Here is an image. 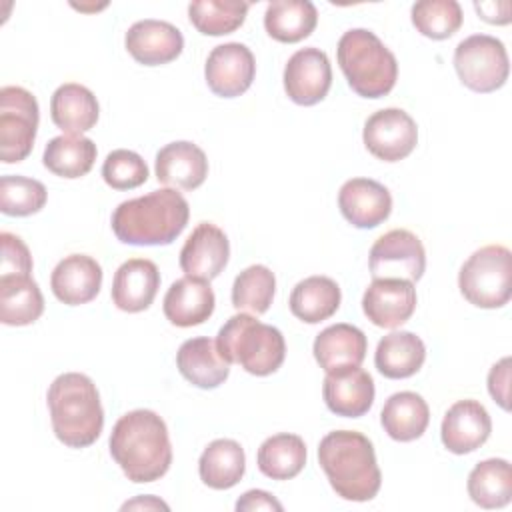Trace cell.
Segmentation results:
<instances>
[{
    "label": "cell",
    "mask_w": 512,
    "mask_h": 512,
    "mask_svg": "<svg viewBox=\"0 0 512 512\" xmlns=\"http://www.w3.org/2000/svg\"><path fill=\"white\" fill-rule=\"evenodd\" d=\"M128 54L144 66H160L176 60L182 54V32L164 20H138L124 38Z\"/></svg>",
    "instance_id": "16"
},
{
    "label": "cell",
    "mask_w": 512,
    "mask_h": 512,
    "mask_svg": "<svg viewBox=\"0 0 512 512\" xmlns=\"http://www.w3.org/2000/svg\"><path fill=\"white\" fill-rule=\"evenodd\" d=\"M238 512H252V510H282V504L266 490H248L236 502Z\"/></svg>",
    "instance_id": "43"
},
{
    "label": "cell",
    "mask_w": 512,
    "mask_h": 512,
    "mask_svg": "<svg viewBox=\"0 0 512 512\" xmlns=\"http://www.w3.org/2000/svg\"><path fill=\"white\" fill-rule=\"evenodd\" d=\"M414 28L432 40H446L462 26V8L456 0H422L412 6Z\"/></svg>",
    "instance_id": "38"
},
{
    "label": "cell",
    "mask_w": 512,
    "mask_h": 512,
    "mask_svg": "<svg viewBox=\"0 0 512 512\" xmlns=\"http://www.w3.org/2000/svg\"><path fill=\"white\" fill-rule=\"evenodd\" d=\"M332 86V68L326 52L320 48H302L294 52L284 68V90L300 106H314L326 98Z\"/></svg>",
    "instance_id": "13"
},
{
    "label": "cell",
    "mask_w": 512,
    "mask_h": 512,
    "mask_svg": "<svg viewBox=\"0 0 512 512\" xmlns=\"http://www.w3.org/2000/svg\"><path fill=\"white\" fill-rule=\"evenodd\" d=\"M98 100L82 84L68 82L56 88L50 100L52 122L64 134H82L98 122Z\"/></svg>",
    "instance_id": "26"
},
{
    "label": "cell",
    "mask_w": 512,
    "mask_h": 512,
    "mask_svg": "<svg viewBox=\"0 0 512 512\" xmlns=\"http://www.w3.org/2000/svg\"><path fill=\"white\" fill-rule=\"evenodd\" d=\"M366 318L378 328H398L416 310L414 282L402 278H374L362 296Z\"/></svg>",
    "instance_id": "14"
},
{
    "label": "cell",
    "mask_w": 512,
    "mask_h": 512,
    "mask_svg": "<svg viewBox=\"0 0 512 512\" xmlns=\"http://www.w3.org/2000/svg\"><path fill=\"white\" fill-rule=\"evenodd\" d=\"M492 432L486 408L476 400H458L444 414L440 436L452 454H468L480 448Z\"/></svg>",
    "instance_id": "19"
},
{
    "label": "cell",
    "mask_w": 512,
    "mask_h": 512,
    "mask_svg": "<svg viewBox=\"0 0 512 512\" xmlns=\"http://www.w3.org/2000/svg\"><path fill=\"white\" fill-rule=\"evenodd\" d=\"M380 422L384 432L398 442H412L420 438L430 422V410L426 400L410 390L392 394L382 412Z\"/></svg>",
    "instance_id": "27"
},
{
    "label": "cell",
    "mask_w": 512,
    "mask_h": 512,
    "mask_svg": "<svg viewBox=\"0 0 512 512\" xmlns=\"http://www.w3.org/2000/svg\"><path fill=\"white\" fill-rule=\"evenodd\" d=\"M188 216L186 198L174 188H162L120 202L112 214V230L124 244L166 246L182 234Z\"/></svg>",
    "instance_id": "2"
},
{
    "label": "cell",
    "mask_w": 512,
    "mask_h": 512,
    "mask_svg": "<svg viewBox=\"0 0 512 512\" xmlns=\"http://www.w3.org/2000/svg\"><path fill=\"white\" fill-rule=\"evenodd\" d=\"M458 288L478 308H502L512 294V254L506 246L488 244L460 268Z\"/></svg>",
    "instance_id": "7"
},
{
    "label": "cell",
    "mask_w": 512,
    "mask_h": 512,
    "mask_svg": "<svg viewBox=\"0 0 512 512\" xmlns=\"http://www.w3.org/2000/svg\"><path fill=\"white\" fill-rule=\"evenodd\" d=\"M110 454L128 480L136 484L162 478L172 464L166 422L152 410H132L114 424Z\"/></svg>",
    "instance_id": "1"
},
{
    "label": "cell",
    "mask_w": 512,
    "mask_h": 512,
    "mask_svg": "<svg viewBox=\"0 0 512 512\" xmlns=\"http://www.w3.org/2000/svg\"><path fill=\"white\" fill-rule=\"evenodd\" d=\"M216 346L232 364H240L248 374L268 376L276 372L286 356V342L278 328L238 312L218 330Z\"/></svg>",
    "instance_id": "6"
},
{
    "label": "cell",
    "mask_w": 512,
    "mask_h": 512,
    "mask_svg": "<svg viewBox=\"0 0 512 512\" xmlns=\"http://www.w3.org/2000/svg\"><path fill=\"white\" fill-rule=\"evenodd\" d=\"M180 374L198 388H216L230 374V362L220 354L216 340L200 336L182 342L176 352Z\"/></svg>",
    "instance_id": "24"
},
{
    "label": "cell",
    "mask_w": 512,
    "mask_h": 512,
    "mask_svg": "<svg viewBox=\"0 0 512 512\" xmlns=\"http://www.w3.org/2000/svg\"><path fill=\"white\" fill-rule=\"evenodd\" d=\"M340 70L348 86L362 98L386 96L398 78L396 56L384 42L366 28H352L342 34L336 48Z\"/></svg>",
    "instance_id": "5"
},
{
    "label": "cell",
    "mask_w": 512,
    "mask_h": 512,
    "mask_svg": "<svg viewBox=\"0 0 512 512\" xmlns=\"http://www.w3.org/2000/svg\"><path fill=\"white\" fill-rule=\"evenodd\" d=\"M130 508H162V510H168V504H164L162 500H156L154 496H140V498H136V500H130V502H126L124 506H122V510H130Z\"/></svg>",
    "instance_id": "45"
},
{
    "label": "cell",
    "mask_w": 512,
    "mask_h": 512,
    "mask_svg": "<svg viewBox=\"0 0 512 512\" xmlns=\"http://www.w3.org/2000/svg\"><path fill=\"white\" fill-rule=\"evenodd\" d=\"M318 22L316 6L308 0H274L264 12V28L278 42L294 44L308 38Z\"/></svg>",
    "instance_id": "30"
},
{
    "label": "cell",
    "mask_w": 512,
    "mask_h": 512,
    "mask_svg": "<svg viewBox=\"0 0 512 512\" xmlns=\"http://www.w3.org/2000/svg\"><path fill=\"white\" fill-rule=\"evenodd\" d=\"M312 350L320 368L332 372L346 366H360L366 358L368 340L360 328L340 322L324 328L316 336Z\"/></svg>",
    "instance_id": "25"
},
{
    "label": "cell",
    "mask_w": 512,
    "mask_h": 512,
    "mask_svg": "<svg viewBox=\"0 0 512 512\" xmlns=\"http://www.w3.org/2000/svg\"><path fill=\"white\" fill-rule=\"evenodd\" d=\"M426 360V346L424 342L406 330L390 332L384 336L374 354V364L378 372L386 378L400 380L414 376Z\"/></svg>",
    "instance_id": "28"
},
{
    "label": "cell",
    "mask_w": 512,
    "mask_h": 512,
    "mask_svg": "<svg viewBox=\"0 0 512 512\" xmlns=\"http://www.w3.org/2000/svg\"><path fill=\"white\" fill-rule=\"evenodd\" d=\"M216 306L210 282L184 276L168 288L164 296V316L170 324L190 328L206 322Z\"/></svg>",
    "instance_id": "23"
},
{
    "label": "cell",
    "mask_w": 512,
    "mask_h": 512,
    "mask_svg": "<svg viewBox=\"0 0 512 512\" xmlns=\"http://www.w3.org/2000/svg\"><path fill=\"white\" fill-rule=\"evenodd\" d=\"M342 216L356 228H376L392 212V196L372 178L346 180L338 192Z\"/></svg>",
    "instance_id": "18"
},
{
    "label": "cell",
    "mask_w": 512,
    "mask_h": 512,
    "mask_svg": "<svg viewBox=\"0 0 512 512\" xmlns=\"http://www.w3.org/2000/svg\"><path fill=\"white\" fill-rule=\"evenodd\" d=\"M230 244L226 234L212 222H200L180 250V268L186 276L214 280L228 264Z\"/></svg>",
    "instance_id": "15"
},
{
    "label": "cell",
    "mask_w": 512,
    "mask_h": 512,
    "mask_svg": "<svg viewBox=\"0 0 512 512\" xmlns=\"http://www.w3.org/2000/svg\"><path fill=\"white\" fill-rule=\"evenodd\" d=\"M454 68L460 82L480 94L502 88L510 72L504 44L488 34L464 38L454 50Z\"/></svg>",
    "instance_id": "8"
},
{
    "label": "cell",
    "mask_w": 512,
    "mask_h": 512,
    "mask_svg": "<svg viewBox=\"0 0 512 512\" xmlns=\"http://www.w3.org/2000/svg\"><path fill=\"white\" fill-rule=\"evenodd\" d=\"M468 496L480 508H502L512 498V468L504 458L478 462L468 474Z\"/></svg>",
    "instance_id": "34"
},
{
    "label": "cell",
    "mask_w": 512,
    "mask_h": 512,
    "mask_svg": "<svg viewBox=\"0 0 512 512\" xmlns=\"http://www.w3.org/2000/svg\"><path fill=\"white\" fill-rule=\"evenodd\" d=\"M102 178L114 190H132L148 180V166L140 154L118 148L106 156Z\"/></svg>",
    "instance_id": "40"
},
{
    "label": "cell",
    "mask_w": 512,
    "mask_h": 512,
    "mask_svg": "<svg viewBox=\"0 0 512 512\" xmlns=\"http://www.w3.org/2000/svg\"><path fill=\"white\" fill-rule=\"evenodd\" d=\"M48 192L42 182L26 176L0 178V210L6 216H30L44 208Z\"/></svg>",
    "instance_id": "39"
},
{
    "label": "cell",
    "mask_w": 512,
    "mask_h": 512,
    "mask_svg": "<svg viewBox=\"0 0 512 512\" xmlns=\"http://www.w3.org/2000/svg\"><path fill=\"white\" fill-rule=\"evenodd\" d=\"M256 462L264 476L272 480H290L298 476L306 464V444L296 434H274L260 444Z\"/></svg>",
    "instance_id": "35"
},
{
    "label": "cell",
    "mask_w": 512,
    "mask_h": 512,
    "mask_svg": "<svg viewBox=\"0 0 512 512\" xmlns=\"http://www.w3.org/2000/svg\"><path fill=\"white\" fill-rule=\"evenodd\" d=\"M318 462L332 490L352 502L372 500L382 484L372 442L354 430H334L320 440Z\"/></svg>",
    "instance_id": "3"
},
{
    "label": "cell",
    "mask_w": 512,
    "mask_h": 512,
    "mask_svg": "<svg viewBox=\"0 0 512 512\" xmlns=\"http://www.w3.org/2000/svg\"><path fill=\"white\" fill-rule=\"evenodd\" d=\"M96 154V144L90 138L82 134H62L46 144L42 162L60 178H80L92 170Z\"/></svg>",
    "instance_id": "33"
},
{
    "label": "cell",
    "mask_w": 512,
    "mask_h": 512,
    "mask_svg": "<svg viewBox=\"0 0 512 512\" xmlns=\"http://www.w3.org/2000/svg\"><path fill=\"white\" fill-rule=\"evenodd\" d=\"M248 4L236 0H198L188 6V18L200 34L224 36L246 20Z\"/></svg>",
    "instance_id": "36"
},
{
    "label": "cell",
    "mask_w": 512,
    "mask_h": 512,
    "mask_svg": "<svg viewBox=\"0 0 512 512\" xmlns=\"http://www.w3.org/2000/svg\"><path fill=\"white\" fill-rule=\"evenodd\" d=\"M54 296L68 306H80L94 300L102 286L100 264L86 254L62 258L50 276Z\"/></svg>",
    "instance_id": "20"
},
{
    "label": "cell",
    "mask_w": 512,
    "mask_h": 512,
    "mask_svg": "<svg viewBox=\"0 0 512 512\" xmlns=\"http://www.w3.org/2000/svg\"><path fill=\"white\" fill-rule=\"evenodd\" d=\"M0 244H2V264H0L2 276H14V274L30 276L32 256L28 246L22 242V238L10 232H2Z\"/></svg>",
    "instance_id": "41"
},
{
    "label": "cell",
    "mask_w": 512,
    "mask_h": 512,
    "mask_svg": "<svg viewBox=\"0 0 512 512\" xmlns=\"http://www.w3.org/2000/svg\"><path fill=\"white\" fill-rule=\"evenodd\" d=\"M488 392L504 410H510V358H502L488 372Z\"/></svg>",
    "instance_id": "42"
},
{
    "label": "cell",
    "mask_w": 512,
    "mask_h": 512,
    "mask_svg": "<svg viewBox=\"0 0 512 512\" xmlns=\"http://www.w3.org/2000/svg\"><path fill=\"white\" fill-rule=\"evenodd\" d=\"M340 286L328 276H310L300 280L290 294V312L306 322L328 320L340 308Z\"/></svg>",
    "instance_id": "31"
},
{
    "label": "cell",
    "mask_w": 512,
    "mask_h": 512,
    "mask_svg": "<svg viewBox=\"0 0 512 512\" xmlns=\"http://www.w3.org/2000/svg\"><path fill=\"white\" fill-rule=\"evenodd\" d=\"M508 4H510V2H476L474 8L478 10L480 18L486 20V22H490V24H508L510 20L498 14V10L506 8Z\"/></svg>",
    "instance_id": "44"
},
{
    "label": "cell",
    "mask_w": 512,
    "mask_h": 512,
    "mask_svg": "<svg viewBox=\"0 0 512 512\" xmlns=\"http://www.w3.org/2000/svg\"><path fill=\"white\" fill-rule=\"evenodd\" d=\"M38 102L20 86L0 90V158L4 164L22 162L34 146L38 130Z\"/></svg>",
    "instance_id": "9"
},
{
    "label": "cell",
    "mask_w": 512,
    "mask_h": 512,
    "mask_svg": "<svg viewBox=\"0 0 512 512\" xmlns=\"http://www.w3.org/2000/svg\"><path fill=\"white\" fill-rule=\"evenodd\" d=\"M276 278L274 272L262 264L242 270L232 284V306L238 312L264 314L274 298Z\"/></svg>",
    "instance_id": "37"
},
{
    "label": "cell",
    "mask_w": 512,
    "mask_h": 512,
    "mask_svg": "<svg viewBox=\"0 0 512 512\" xmlns=\"http://www.w3.org/2000/svg\"><path fill=\"white\" fill-rule=\"evenodd\" d=\"M330 412L344 418L364 416L374 402V380L360 366H346L326 372L322 386Z\"/></svg>",
    "instance_id": "17"
},
{
    "label": "cell",
    "mask_w": 512,
    "mask_h": 512,
    "mask_svg": "<svg viewBox=\"0 0 512 512\" xmlns=\"http://www.w3.org/2000/svg\"><path fill=\"white\" fill-rule=\"evenodd\" d=\"M48 410L56 438L68 448L94 444L104 428L96 384L80 372L60 374L48 388Z\"/></svg>",
    "instance_id": "4"
},
{
    "label": "cell",
    "mask_w": 512,
    "mask_h": 512,
    "mask_svg": "<svg viewBox=\"0 0 512 512\" xmlns=\"http://www.w3.org/2000/svg\"><path fill=\"white\" fill-rule=\"evenodd\" d=\"M160 288V272L148 258H130L114 274L112 302L122 312L146 310Z\"/></svg>",
    "instance_id": "22"
},
{
    "label": "cell",
    "mask_w": 512,
    "mask_h": 512,
    "mask_svg": "<svg viewBox=\"0 0 512 512\" xmlns=\"http://www.w3.org/2000/svg\"><path fill=\"white\" fill-rule=\"evenodd\" d=\"M254 74V54L240 42H228L212 48L204 66L208 88L222 98H236L244 94L252 86Z\"/></svg>",
    "instance_id": "12"
},
{
    "label": "cell",
    "mask_w": 512,
    "mask_h": 512,
    "mask_svg": "<svg viewBox=\"0 0 512 512\" xmlns=\"http://www.w3.org/2000/svg\"><path fill=\"white\" fill-rule=\"evenodd\" d=\"M44 312V298L30 276H0V320L6 326H28Z\"/></svg>",
    "instance_id": "32"
},
{
    "label": "cell",
    "mask_w": 512,
    "mask_h": 512,
    "mask_svg": "<svg viewBox=\"0 0 512 512\" xmlns=\"http://www.w3.org/2000/svg\"><path fill=\"white\" fill-rule=\"evenodd\" d=\"M156 178L164 186L194 190L208 176V158L192 142H170L156 154Z\"/></svg>",
    "instance_id": "21"
},
{
    "label": "cell",
    "mask_w": 512,
    "mask_h": 512,
    "mask_svg": "<svg viewBox=\"0 0 512 512\" xmlns=\"http://www.w3.org/2000/svg\"><path fill=\"white\" fill-rule=\"evenodd\" d=\"M244 470V448L230 438H218L210 442L198 460L200 480L214 490H228L236 486L242 480Z\"/></svg>",
    "instance_id": "29"
},
{
    "label": "cell",
    "mask_w": 512,
    "mask_h": 512,
    "mask_svg": "<svg viewBox=\"0 0 512 512\" xmlns=\"http://www.w3.org/2000/svg\"><path fill=\"white\" fill-rule=\"evenodd\" d=\"M368 266L372 278H402L416 282L426 268V252L420 238L404 228L382 234L370 248Z\"/></svg>",
    "instance_id": "10"
},
{
    "label": "cell",
    "mask_w": 512,
    "mask_h": 512,
    "mask_svg": "<svg viewBox=\"0 0 512 512\" xmlns=\"http://www.w3.org/2000/svg\"><path fill=\"white\" fill-rule=\"evenodd\" d=\"M362 138L372 156L384 162H398L416 148L418 128L408 112L384 108L366 120Z\"/></svg>",
    "instance_id": "11"
}]
</instances>
